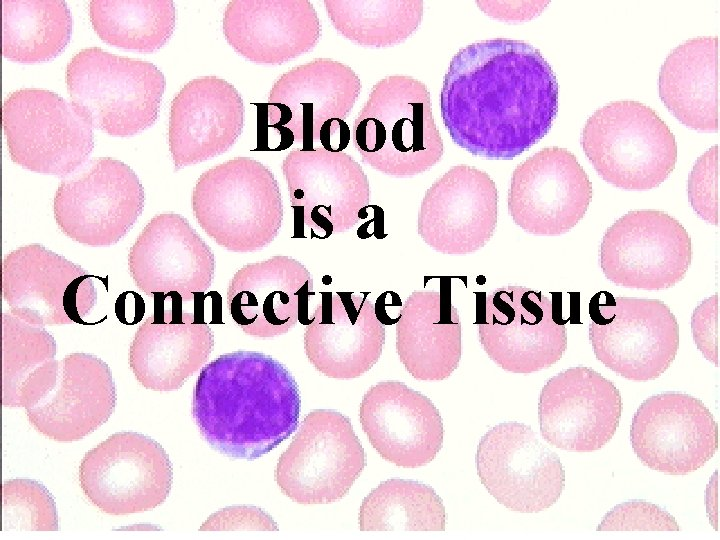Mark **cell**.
<instances>
[{
	"instance_id": "cell-9",
	"label": "cell",
	"mask_w": 720,
	"mask_h": 540,
	"mask_svg": "<svg viewBox=\"0 0 720 540\" xmlns=\"http://www.w3.org/2000/svg\"><path fill=\"white\" fill-rule=\"evenodd\" d=\"M561 310L541 291L518 285L499 287L477 300L478 339L489 358L505 371L530 374L558 362L567 349Z\"/></svg>"
},
{
	"instance_id": "cell-17",
	"label": "cell",
	"mask_w": 720,
	"mask_h": 540,
	"mask_svg": "<svg viewBox=\"0 0 720 540\" xmlns=\"http://www.w3.org/2000/svg\"><path fill=\"white\" fill-rule=\"evenodd\" d=\"M630 444L640 462L658 472L686 475L718 450V424L700 399L679 391L646 398L630 425Z\"/></svg>"
},
{
	"instance_id": "cell-24",
	"label": "cell",
	"mask_w": 720,
	"mask_h": 540,
	"mask_svg": "<svg viewBox=\"0 0 720 540\" xmlns=\"http://www.w3.org/2000/svg\"><path fill=\"white\" fill-rule=\"evenodd\" d=\"M359 420L373 448L399 467H422L443 446L438 408L426 395L398 380L378 382L364 393Z\"/></svg>"
},
{
	"instance_id": "cell-2",
	"label": "cell",
	"mask_w": 720,
	"mask_h": 540,
	"mask_svg": "<svg viewBox=\"0 0 720 540\" xmlns=\"http://www.w3.org/2000/svg\"><path fill=\"white\" fill-rule=\"evenodd\" d=\"M301 412L298 383L270 355L236 350L202 367L192 396V418L218 453L254 461L296 431Z\"/></svg>"
},
{
	"instance_id": "cell-42",
	"label": "cell",
	"mask_w": 720,
	"mask_h": 540,
	"mask_svg": "<svg viewBox=\"0 0 720 540\" xmlns=\"http://www.w3.org/2000/svg\"><path fill=\"white\" fill-rule=\"evenodd\" d=\"M693 340L702 355L718 366V295L703 300L691 316Z\"/></svg>"
},
{
	"instance_id": "cell-10",
	"label": "cell",
	"mask_w": 720,
	"mask_h": 540,
	"mask_svg": "<svg viewBox=\"0 0 720 540\" xmlns=\"http://www.w3.org/2000/svg\"><path fill=\"white\" fill-rule=\"evenodd\" d=\"M3 129L12 161L40 174L69 176L94 148L92 126L72 103L45 89L12 92L3 103Z\"/></svg>"
},
{
	"instance_id": "cell-36",
	"label": "cell",
	"mask_w": 720,
	"mask_h": 540,
	"mask_svg": "<svg viewBox=\"0 0 720 540\" xmlns=\"http://www.w3.org/2000/svg\"><path fill=\"white\" fill-rule=\"evenodd\" d=\"M89 16L102 41L140 52L160 49L176 25L172 0H92Z\"/></svg>"
},
{
	"instance_id": "cell-45",
	"label": "cell",
	"mask_w": 720,
	"mask_h": 540,
	"mask_svg": "<svg viewBox=\"0 0 720 540\" xmlns=\"http://www.w3.org/2000/svg\"><path fill=\"white\" fill-rule=\"evenodd\" d=\"M389 291L383 292L376 299L374 304L375 314L377 319L385 326L397 323L390 312L398 319H400L403 304L397 293L392 291L390 303H388Z\"/></svg>"
},
{
	"instance_id": "cell-11",
	"label": "cell",
	"mask_w": 720,
	"mask_h": 540,
	"mask_svg": "<svg viewBox=\"0 0 720 540\" xmlns=\"http://www.w3.org/2000/svg\"><path fill=\"white\" fill-rule=\"evenodd\" d=\"M78 477L84 495L99 510L126 515L153 510L166 501L173 466L155 439L122 431L85 453Z\"/></svg>"
},
{
	"instance_id": "cell-41",
	"label": "cell",
	"mask_w": 720,
	"mask_h": 540,
	"mask_svg": "<svg viewBox=\"0 0 720 540\" xmlns=\"http://www.w3.org/2000/svg\"><path fill=\"white\" fill-rule=\"evenodd\" d=\"M200 531H278L279 526L264 509L254 505L227 506L211 514Z\"/></svg>"
},
{
	"instance_id": "cell-39",
	"label": "cell",
	"mask_w": 720,
	"mask_h": 540,
	"mask_svg": "<svg viewBox=\"0 0 720 540\" xmlns=\"http://www.w3.org/2000/svg\"><path fill=\"white\" fill-rule=\"evenodd\" d=\"M718 145H714L695 162L688 177L687 193L696 214L706 222L718 225Z\"/></svg>"
},
{
	"instance_id": "cell-29",
	"label": "cell",
	"mask_w": 720,
	"mask_h": 540,
	"mask_svg": "<svg viewBox=\"0 0 720 540\" xmlns=\"http://www.w3.org/2000/svg\"><path fill=\"white\" fill-rule=\"evenodd\" d=\"M359 76L348 65L316 58L282 74L270 89L268 102L282 103L291 111L288 128L301 149H314L319 131L331 118L345 119L361 92Z\"/></svg>"
},
{
	"instance_id": "cell-44",
	"label": "cell",
	"mask_w": 720,
	"mask_h": 540,
	"mask_svg": "<svg viewBox=\"0 0 720 540\" xmlns=\"http://www.w3.org/2000/svg\"><path fill=\"white\" fill-rule=\"evenodd\" d=\"M350 139L351 131L344 119H328L323 123L319 131V141L323 149L329 152H343Z\"/></svg>"
},
{
	"instance_id": "cell-14",
	"label": "cell",
	"mask_w": 720,
	"mask_h": 540,
	"mask_svg": "<svg viewBox=\"0 0 720 540\" xmlns=\"http://www.w3.org/2000/svg\"><path fill=\"white\" fill-rule=\"evenodd\" d=\"M475 463L488 493L512 511L537 513L548 509L565 488L559 456L522 422L491 427L480 438Z\"/></svg>"
},
{
	"instance_id": "cell-27",
	"label": "cell",
	"mask_w": 720,
	"mask_h": 540,
	"mask_svg": "<svg viewBox=\"0 0 720 540\" xmlns=\"http://www.w3.org/2000/svg\"><path fill=\"white\" fill-rule=\"evenodd\" d=\"M228 44L246 60L280 65L312 51L322 36L308 0H233L223 14Z\"/></svg>"
},
{
	"instance_id": "cell-5",
	"label": "cell",
	"mask_w": 720,
	"mask_h": 540,
	"mask_svg": "<svg viewBox=\"0 0 720 540\" xmlns=\"http://www.w3.org/2000/svg\"><path fill=\"white\" fill-rule=\"evenodd\" d=\"M66 85L73 106L92 127L126 137L155 123L166 81L151 62L90 47L68 63Z\"/></svg>"
},
{
	"instance_id": "cell-37",
	"label": "cell",
	"mask_w": 720,
	"mask_h": 540,
	"mask_svg": "<svg viewBox=\"0 0 720 540\" xmlns=\"http://www.w3.org/2000/svg\"><path fill=\"white\" fill-rule=\"evenodd\" d=\"M55 499L40 482L14 478L2 485V531H58Z\"/></svg>"
},
{
	"instance_id": "cell-28",
	"label": "cell",
	"mask_w": 720,
	"mask_h": 540,
	"mask_svg": "<svg viewBox=\"0 0 720 540\" xmlns=\"http://www.w3.org/2000/svg\"><path fill=\"white\" fill-rule=\"evenodd\" d=\"M396 352L411 376L420 381H441L458 368L461 321L452 303L450 283L440 291L415 290L403 303L396 323Z\"/></svg>"
},
{
	"instance_id": "cell-18",
	"label": "cell",
	"mask_w": 720,
	"mask_h": 540,
	"mask_svg": "<svg viewBox=\"0 0 720 540\" xmlns=\"http://www.w3.org/2000/svg\"><path fill=\"white\" fill-rule=\"evenodd\" d=\"M498 190L489 174L458 164L438 177L421 201L417 232L438 253H475L492 238L497 226Z\"/></svg>"
},
{
	"instance_id": "cell-22",
	"label": "cell",
	"mask_w": 720,
	"mask_h": 540,
	"mask_svg": "<svg viewBox=\"0 0 720 540\" xmlns=\"http://www.w3.org/2000/svg\"><path fill=\"white\" fill-rule=\"evenodd\" d=\"M304 332L309 362L324 376L352 379L368 372L381 357L385 326L368 293L320 292Z\"/></svg>"
},
{
	"instance_id": "cell-16",
	"label": "cell",
	"mask_w": 720,
	"mask_h": 540,
	"mask_svg": "<svg viewBox=\"0 0 720 540\" xmlns=\"http://www.w3.org/2000/svg\"><path fill=\"white\" fill-rule=\"evenodd\" d=\"M692 260L691 238L681 223L663 211L634 210L603 235L599 264L612 283L644 290L675 286Z\"/></svg>"
},
{
	"instance_id": "cell-33",
	"label": "cell",
	"mask_w": 720,
	"mask_h": 540,
	"mask_svg": "<svg viewBox=\"0 0 720 540\" xmlns=\"http://www.w3.org/2000/svg\"><path fill=\"white\" fill-rule=\"evenodd\" d=\"M2 53L19 63H39L68 45L73 19L62 0H2Z\"/></svg>"
},
{
	"instance_id": "cell-26",
	"label": "cell",
	"mask_w": 720,
	"mask_h": 540,
	"mask_svg": "<svg viewBox=\"0 0 720 540\" xmlns=\"http://www.w3.org/2000/svg\"><path fill=\"white\" fill-rule=\"evenodd\" d=\"M245 108L239 91L216 76L192 79L170 107L168 143L178 171L228 151L240 137Z\"/></svg>"
},
{
	"instance_id": "cell-38",
	"label": "cell",
	"mask_w": 720,
	"mask_h": 540,
	"mask_svg": "<svg viewBox=\"0 0 720 540\" xmlns=\"http://www.w3.org/2000/svg\"><path fill=\"white\" fill-rule=\"evenodd\" d=\"M675 517L663 507L642 499L614 506L602 518L597 531H679Z\"/></svg>"
},
{
	"instance_id": "cell-8",
	"label": "cell",
	"mask_w": 720,
	"mask_h": 540,
	"mask_svg": "<svg viewBox=\"0 0 720 540\" xmlns=\"http://www.w3.org/2000/svg\"><path fill=\"white\" fill-rule=\"evenodd\" d=\"M366 465L349 417L334 409H313L278 458L274 478L293 502L331 504L348 494Z\"/></svg>"
},
{
	"instance_id": "cell-30",
	"label": "cell",
	"mask_w": 720,
	"mask_h": 540,
	"mask_svg": "<svg viewBox=\"0 0 720 540\" xmlns=\"http://www.w3.org/2000/svg\"><path fill=\"white\" fill-rule=\"evenodd\" d=\"M213 347L209 324L160 322L150 316L134 335L129 365L144 388L178 390L207 362Z\"/></svg>"
},
{
	"instance_id": "cell-15",
	"label": "cell",
	"mask_w": 720,
	"mask_h": 540,
	"mask_svg": "<svg viewBox=\"0 0 720 540\" xmlns=\"http://www.w3.org/2000/svg\"><path fill=\"white\" fill-rule=\"evenodd\" d=\"M94 277L41 244L24 245L3 260V298L12 315L31 325H96L105 318L84 321L97 302Z\"/></svg>"
},
{
	"instance_id": "cell-1",
	"label": "cell",
	"mask_w": 720,
	"mask_h": 540,
	"mask_svg": "<svg viewBox=\"0 0 720 540\" xmlns=\"http://www.w3.org/2000/svg\"><path fill=\"white\" fill-rule=\"evenodd\" d=\"M439 105L456 145L480 158L510 160L550 131L558 83L551 65L530 43L482 40L451 59Z\"/></svg>"
},
{
	"instance_id": "cell-3",
	"label": "cell",
	"mask_w": 720,
	"mask_h": 540,
	"mask_svg": "<svg viewBox=\"0 0 720 540\" xmlns=\"http://www.w3.org/2000/svg\"><path fill=\"white\" fill-rule=\"evenodd\" d=\"M353 142L362 161L385 175L412 177L435 166L444 144L427 86L406 75L379 80L354 120Z\"/></svg>"
},
{
	"instance_id": "cell-7",
	"label": "cell",
	"mask_w": 720,
	"mask_h": 540,
	"mask_svg": "<svg viewBox=\"0 0 720 540\" xmlns=\"http://www.w3.org/2000/svg\"><path fill=\"white\" fill-rule=\"evenodd\" d=\"M589 316L596 358L621 377L655 380L675 360L679 324L664 302L601 291L590 299Z\"/></svg>"
},
{
	"instance_id": "cell-32",
	"label": "cell",
	"mask_w": 720,
	"mask_h": 540,
	"mask_svg": "<svg viewBox=\"0 0 720 540\" xmlns=\"http://www.w3.org/2000/svg\"><path fill=\"white\" fill-rule=\"evenodd\" d=\"M57 344L43 327L2 313V404L27 408L54 383Z\"/></svg>"
},
{
	"instance_id": "cell-4",
	"label": "cell",
	"mask_w": 720,
	"mask_h": 540,
	"mask_svg": "<svg viewBox=\"0 0 720 540\" xmlns=\"http://www.w3.org/2000/svg\"><path fill=\"white\" fill-rule=\"evenodd\" d=\"M192 210L204 232L232 252H254L278 236L283 201L274 173L251 157H235L200 175Z\"/></svg>"
},
{
	"instance_id": "cell-19",
	"label": "cell",
	"mask_w": 720,
	"mask_h": 540,
	"mask_svg": "<svg viewBox=\"0 0 720 540\" xmlns=\"http://www.w3.org/2000/svg\"><path fill=\"white\" fill-rule=\"evenodd\" d=\"M592 194V184L576 156L565 148L546 147L514 169L508 212L530 234L557 236L584 217Z\"/></svg>"
},
{
	"instance_id": "cell-40",
	"label": "cell",
	"mask_w": 720,
	"mask_h": 540,
	"mask_svg": "<svg viewBox=\"0 0 720 540\" xmlns=\"http://www.w3.org/2000/svg\"><path fill=\"white\" fill-rule=\"evenodd\" d=\"M256 106V148L253 151H282L295 142L288 128L292 115L282 103L252 102Z\"/></svg>"
},
{
	"instance_id": "cell-47",
	"label": "cell",
	"mask_w": 720,
	"mask_h": 540,
	"mask_svg": "<svg viewBox=\"0 0 720 540\" xmlns=\"http://www.w3.org/2000/svg\"><path fill=\"white\" fill-rule=\"evenodd\" d=\"M706 513L710 525L718 530V470L711 475L705 494Z\"/></svg>"
},
{
	"instance_id": "cell-20",
	"label": "cell",
	"mask_w": 720,
	"mask_h": 540,
	"mask_svg": "<svg viewBox=\"0 0 720 540\" xmlns=\"http://www.w3.org/2000/svg\"><path fill=\"white\" fill-rule=\"evenodd\" d=\"M623 402L614 383L586 366L563 370L542 387L540 433L553 447L592 452L604 447L619 426Z\"/></svg>"
},
{
	"instance_id": "cell-6",
	"label": "cell",
	"mask_w": 720,
	"mask_h": 540,
	"mask_svg": "<svg viewBox=\"0 0 720 540\" xmlns=\"http://www.w3.org/2000/svg\"><path fill=\"white\" fill-rule=\"evenodd\" d=\"M581 145L597 173L624 190H649L666 180L677 161L672 131L649 106L611 102L586 121Z\"/></svg>"
},
{
	"instance_id": "cell-43",
	"label": "cell",
	"mask_w": 720,
	"mask_h": 540,
	"mask_svg": "<svg viewBox=\"0 0 720 540\" xmlns=\"http://www.w3.org/2000/svg\"><path fill=\"white\" fill-rule=\"evenodd\" d=\"M486 15L503 21L529 20L546 7L549 1H476Z\"/></svg>"
},
{
	"instance_id": "cell-35",
	"label": "cell",
	"mask_w": 720,
	"mask_h": 540,
	"mask_svg": "<svg viewBox=\"0 0 720 540\" xmlns=\"http://www.w3.org/2000/svg\"><path fill=\"white\" fill-rule=\"evenodd\" d=\"M327 16L344 38L363 47L398 45L419 28L422 0H325Z\"/></svg>"
},
{
	"instance_id": "cell-34",
	"label": "cell",
	"mask_w": 720,
	"mask_h": 540,
	"mask_svg": "<svg viewBox=\"0 0 720 540\" xmlns=\"http://www.w3.org/2000/svg\"><path fill=\"white\" fill-rule=\"evenodd\" d=\"M358 525L360 531H445V506L431 486L390 478L363 499Z\"/></svg>"
},
{
	"instance_id": "cell-21",
	"label": "cell",
	"mask_w": 720,
	"mask_h": 540,
	"mask_svg": "<svg viewBox=\"0 0 720 540\" xmlns=\"http://www.w3.org/2000/svg\"><path fill=\"white\" fill-rule=\"evenodd\" d=\"M128 266L134 283L146 295L191 302L212 285L215 257L186 218L165 212L143 228L130 248Z\"/></svg>"
},
{
	"instance_id": "cell-23",
	"label": "cell",
	"mask_w": 720,
	"mask_h": 540,
	"mask_svg": "<svg viewBox=\"0 0 720 540\" xmlns=\"http://www.w3.org/2000/svg\"><path fill=\"white\" fill-rule=\"evenodd\" d=\"M313 277L299 260L286 255L248 263L227 287L232 319L247 335L271 338L287 334L299 321L307 326Z\"/></svg>"
},
{
	"instance_id": "cell-12",
	"label": "cell",
	"mask_w": 720,
	"mask_h": 540,
	"mask_svg": "<svg viewBox=\"0 0 720 540\" xmlns=\"http://www.w3.org/2000/svg\"><path fill=\"white\" fill-rule=\"evenodd\" d=\"M281 170L294 212L292 238L326 239L353 228L370 201V185L360 164L344 152L317 147L291 150Z\"/></svg>"
},
{
	"instance_id": "cell-31",
	"label": "cell",
	"mask_w": 720,
	"mask_h": 540,
	"mask_svg": "<svg viewBox=\"0 0 720 540\" xmlns=\"http://www.w3.org/2000/svg\"><path fill=\"white\" fill-rule=\"evenodd\" d=\"M659 95L671 113L699 131L718 130V37L686 40L666 57Z\"/></svg>"
},
{
	"instance_id": "cell-13",
	"label": "cell",
	"mask_w": 720,
	"mask_h": 540,
	"mask_svg": "<svg viewBox=\"0 0 720 540\" xmlns=\"http://www.w3.org/2000/svg\"><path fill=\"white\" fill-rule=\"evenodd\" d=\"M144 202V188L134 170L120 160L101 157L61 181L53 212L67 237L102 247L117 243L129 232Z\"/></svg>"
},
{
	"instance_id": "cell-25",
	"label": "cell",
	"mask_w": 720,
	"mask_h": 540,
	"mask_svg": "<svg viewBox=\"0 0 720 540\" xmlns=\"http://www.w3.org/2000/svg\"><path fill=\"white\" fill-rule=\"evenodd\" d=\"M116 399L107 363L96 355L77 352L59 361L52 386L25 409L37 432L55 441L72 442L106 423L115 411Z\"/></svg>"
},
{
	"instance_id": "cell-46",
	"label": "cell",
	"mask_w": 720,
	"mask_h": 540,
	"mask_svg": "<svg viewBox=\"0 0 720 540\" xmlns=\"http://www.w3.org/2000/svg\"><path fill=\"white\" fill-rule=\"evenodd\" d=\"M127 296L126 293H123L121 296L118 297L115 305L116 316L118 320L125 325H135L142 320V317L145 313V305L144 302L141 301L140 303L132 307L131 302L134 297V292H132L130 298L128 297V300Z\"/></svg>"
}]
</instances>
